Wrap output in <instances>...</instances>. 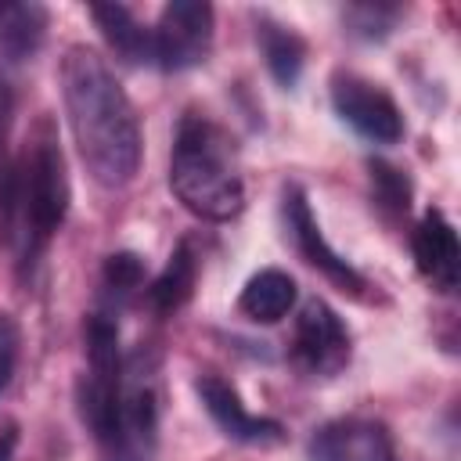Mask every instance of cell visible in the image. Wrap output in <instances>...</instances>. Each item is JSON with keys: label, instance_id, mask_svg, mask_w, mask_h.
<instances>
[{"label": "cell", "instance_id": "6da1fadb", "mask_svg": "<svg viewBox=\"0 0 461 461\" xmlns=\"http://www.w3.org/2000/svg\"><path fill=\"white\" fill-rule=\"evenodd\" d=\"M61 101L86 173L115 191L140 169V122L108 61L72 43L61 58Z\"/></svg>", "mask_w": 461, "mask_h": 461}, {"label": "cell", "instance_id": "7a4b0ae2", "mask_svg": "<svg viewBox=\"0 0 461 461\" xmlns=\"http://www.w3.org/2000/svg\"><path fill=\"white\" fill-rule=\"evenodd\" d=\"M68 212L65 155L50 122H40L0 187V230L14 249L18 270L32 274Z\"/></svg>", "mask_w": 461, "mask_h": 461}, {"label": "cell", "instance_id": "3957f363", "mask_svg": "<svg viewBox=\"0 0 461 461\" xmlns=\"http://www.w3.org/2000/svg\"><path fill=\"white\" fill-rule=\"evenodd\" d=\"M169 187L176 202L209 223H227L245 209V184L234 158V140L198 112L176 122L169 155Z\"/></svg>", "mask_w": 461, "mask_h": 461}, {"label": "cell", "instance_id": "277c9868", "mask_svg": "<svg viewBox=\"0 0 461 461\" xmlns=\"http://www.w3.org/2000/svg\"><path fill=\"white\" fill-rule=\"evenodd\" d=\"M158 360L151 349H133L122 357V378H119V400L112 432L101 443V461H151L158 447Z\"/></svg>", "mask_w": 461, "mask_h": 461}, {"label": "cell", "instance_id": "5b68a950", "mask_svg": "<svg viewBox=\"0 0 461 461\" xmlns=\"http://www.w3.org/2000/svg\"><path fill=\"white\" fill-rule=\"evenodd\" d=\"M349 328L342 324V317L321 303L310 299L292 328V346L288 357L292 364L306 375V378H331L349 364Z\"/></svg>", "mask_w": 461, "mask_h": 461}, {"label": "cell", "instance_id": "8992f818", "mask_svg": "<svg viewBox=\"0 0 461 461\" xmlns=\"http://www.w3.org/2000/svg\"><path fill=\"white\" fill-rule=\"evenodd\" d=\"M212 50V7L198 0H173L151 29V58L166 72L194 68Z\"/></svg>", "mask_w": 461, "mask_h": 461}, {"label": "cell", "instance_id": "52a82bcc", "mask_svg": "<svg viewBox=\"0 0 461 461\" xmlns=\"http://www.w3.org/2000/svg\"><path fill=\"white\" fill-rule=\"evenodd\" d=\"M331 108L357 137L371 144H396L403 137L400 104L389 97V90L357 72H339L331 79Z\"/></svg>", "mask_w": 461, "mask_h": 461}, {"label": "cell", "instance_id": "ba28073f", "mask_svg": "<svg viewBox=\"0 0 461 461\" xmlns=\"http://www.w3.org/2000/svg\"><path fill=\"white\" fill-rule=\"evenodd\" d=\"M281 220H285V234H288V241L295 245V252H299L313 270H321V274H324L331 285H339L342 292H349V295H364L367 281L357 274L353 263H346V259L324 241L321 223H317V216H313V209H310L303 187H295V184L285 187V194H281Z\"/></svg>", "mask_w": 461, "mask_h": 461}, {"label": "cell", "instance_id": "9c48e42d", "mask_svg": "<svg viewBox=\"0 0 461 461\" xmlns=\"http://www.w3.org/2000/svg\"><path fill=\"white\" fill-rule=\"evenodd\" d=\"M310 461H396L393 436L375 418H331L310 436Z\"/></svg>", "mask_w": 461, "mask_h": 461}, {"label": "cell", "instance_id": "30bf717a", "mask_svg": "<svg viewBox=\"0 0 461 461\" xmlns=\"http://www.w3.org/2000/svg\"><path fill=\"white\" fill-rule=\"evenodd\" d=\"M194 389H198L202 407L209 411V418L216 421V429H220L227 439H234V443H259V447L281 439L285 429H281L274 418H259V414H252V411L241 403L238 389H234L227 378L205 371V375H198Z\"/></svg>", "mask_w": 461, "mask_h": 461}, {"label": "cell", "instance_id": "8fae6325", "mask_svg": "<svg viewBox=\"0 0 461 461\" xmlns=\"http://www.w3.org/2000/svg\"><path fill=\"white\" fill-rule=\"evenodd\" d=\"M411 252H414V267L418 274L436 288V292H454L457 277H461V245H457V230L454 223L439 212L429 209L414 234H411Z\"/></svg>", "mask_w": 461, "mask_h": 461}, {"label": "cell", "instance_id": "7c38bea8", "mask_svg": "<svg viewBox=\"0 0 461 461\" xmlns=\"http://www.w3.org/2000/svg\"><path fill=\"white\" fill-rule=\"evenodd\" d=\"M295 295H299L295 292V281L285 270L267 267V270H259V274H252L245 281V288L238 295V310L249 321H256V324H277L281 317L292 313Z\"/></svg>", "mask_w": 461, "mask_h": 461}, {"label": "cell", "instance_id": "4fadbf2b", "mask_svg": "<svg viewBox=\"0 0 461 461\" xmlns=\"http://www.w3.org/2000/svg\"><path fill=\"white\" fill-rule=\"evenodd\" d=\"M94 25L101 29L104 43L130 65H155L151 58V29H144L130 7L122 4H94L90 7Z\"/></svg>", "mask_w": 461, "mask_h": 461}, {"label": "cell", "instance_id": "5bb4252c", "mask_svg": "<svg viewBox=\"0 0 461 461\" xmlns=\"http://www.w3.org/2000/svg\"><path fill=\"white\" fill-rule=\"evenodd\" d=\"M47 22H50V14L36 0L0 4V54L7 61L32 58L47 40Z\"/></svg>", "mask_w": 461, "mask_h": 461}, {"label": "cell", "instance_id": "9a60e30c", "mask_svg": "<svg viewBox=\"0 0 461 461\" xmlns=\"http://www.w3.org/2000/svg\"><path fill=\"white\" fill-rule=\"evenodd\" d=\"M256 40H259V50L267 58V68L270 76L277 79V86L292 90L303 76V65H306V43L299 32H292L288 25L259 14L256 18Z\"/></svg>", "mask_w": 461, "mask_h": 461}, {"label": "cell", "instance_id": "2e32d148", "mask_svg": "<svg viewBox=\"0 0 461 461\" xmlns=\"http://www.w3.org/2000/svg\"><path fill=\"white\" fill-rule=\"evenodd\" d=\"M194 281H198V256H194L191 241H180L173 249V256L166 259V267L158 270V277L148 285V299L158 313H176L191 299Z\"/></svg>", "mask_w": 461, "mask_h": 461}, {"label": "cell", "instance_id": "e0dca14e", "mask_svg": "<svg viewBox=\"0 0 461 461\" xmlns=\"http://www.w3.org/2000/svg\"><path fill=\"white\" fill-rule=\"evenodd\" d=\"M101 285H104V306L119 313V306L130 295H137V288H144V259L137 252H115V256H108Z\"/></svg>", "mask_w": 461, "mask_h": 461}, {"label": "cell", "instance_id": "ac0fdd59", "mask_svg": "<svg viewBox=\"0 0 461 461\" xmlns=\"http://www.w3.org/2000/svg\"><path fill=\"white\" fill-rule=\"evenodd\" d=\"M367 169H371V191H375L378 209L385 216H403L411 209V184H407V176L396 166L382 162V158H375Z\"/></svg>", "mask_w": 461, "mask_h": 461}, {"label": "cell", "instance_id": "d6986e66", "mask_svg": "<svg viewBox=\"0 0 461 461\" xmlns=\"http://www.w3.org/2000/svg\"><path fill=\"white\" fill-rule=\"evenodd\" d=\"M400 14L403 7H393V4H353L342 11V22L360 40H385L396 29Z\"/></svg>", "mask_w": 461, "mask_h": 461}, {"label": "cell", "instance_id": "ffe728a7", "mask_svg": "<svg viewBox=\"0 0 461 461\" xmlns=\"http://www.w3.org/2000/svg\"><path fill=\"white\" fill-rule=\"evenodd\" d=\"M18 324L7 317V313H0V393L7 389V382H11V375H14V360H18Z\"/></svg>", "mask_w": 461, "mask_h": 461}, {"label": "cell", "instance_id": "44dd1931", "mask_svg": "<svg viewBox=\"0 0 461 461\" xmlns=\"http://www.w3.org/2000/svg\"><path fill=\"white\" fill-rule=\"evenodd\" d=\"M11 119H14V90L7 83V76L0 72V187L7 180V137H11Z\"/></svg>", "mask_w": 461, "mask_h": 461}, {"label": "cell", "instance_id": "7402d4cb", "mask_svg": "<svg viewBox=\"0 0 461 461\" xmlns=\"http://www.w3.org/2000/svg\"><path fill=\"white\" fill-rule=\"evenodd\" d=\"M18 450V425H4L0 429V461H14Z\"/></svg>", "mask_w": 461, "mask_h": 461}]
</instances>
